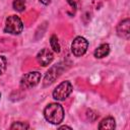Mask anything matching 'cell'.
Segmentation results:
<instances>
[{"mask_svg":"<svg viewBox=\"0 0 130 130\" xmlns=\"http://www.w3.org/2000/svg\"><path fill=\"white\" fill-rule=\"evenodd\" d=\"M72 90H73V86L71 82L68 80H65L59 83L55 87L52 95H53V99H55L56 101H65L71 94Z\"/></svg>","mask_w":130,"mask_h":130,"instance_id":"3","label":"cell"},{"mask_svg":"<svg viewBox=\"0 0 130 130\" xmlns=\"http://www.w3.org/2000/svg\"><path fill=\"white\" fill-rule=\"evenodd\" d=\"M88 48V42L83 37H76L71 44V52L74 56L80 57L84 55Z\"/></svg>","mask_w":130,"mask_h":130,"instance_id":"5","label":"cell"},{"mask_svg":"<svg viewBox=\"0 0 130 130\" xmlns=\"http://www.w3.org/2000/svg\"><path fill=\"white\" fill-rule=\"evenodd\" d=\"M50 45H51V49L54 52H56V53L60 52V44L58 42V38H57L56 35L51 36V38H50Z\"/></svg>","mask_w":130,"mask_h":130,"instance_id":"11","label":"cell"},{"mask_svg":"<svg viewBox=\"0 0 130 130\" xmlns=\"http://www.w3.org/2000/svg\"><path fill=\"white\" fill-rule=\"evenodd\" d=\"M53 60H54L53 52L50 49H47V48L42 49L38 53V55H37V61L42 66H48V65H50Z\"/></svg>","mask_w":130,"mask_h":130,"instance_id":"7","label":"cell"},{"mask_svg":"<svg viewBox=\"0 0 130 130\" xmlns=\"http://www.w3.org/2000/svg\"><path fill=\"white\" fill-rule=\"evenodd\" d=\"M12 6L14 10L18 12H22L25 9V0H14Z\"/></svg>","mask_w":130,"mask_h":130,"instance_id":"12","label":"cell"},{"mask_svg":"<svg viewBox=\"0 0 130 130\" xmlns=\"http://www.w3.org/2000/svg\"><path fill=\"white\" fill-rule=\"evenodd\" d=\"M109 53H110V46H109V44H102V45H100L94 50L93 55H94L95 58L101 59V58H104V57L108 56Z\"/></svg>","mask_w":130,"mask_h":130,"instance_id":"9","label":"cell"},{"mask_svg":"<svg viewBox=\"0 0 130 130\" xmlns=\"http://www.w3.org/2000/svg\"><path fill=\"white\" fill-rule=\"evenodd\" d=\"M7 67V60L4 56H0V75H2Z\"/></svg>","mask_w":130,"mask_h":130,"instance_id":"14","label":"cell"},{"mask_svg":"<svg viewBox=\"0 0 130 130\" xmlns=\"http://www.w3.org/2000/svg\"><path fill=\"white\" fill-rule=\"evenodd\" d=\"M64 109L60 104L57 103H52L49 104L45 110H44V117L45 119L54 125H58L60 124L63 119H64Z\"/></svg>","mask_w":130,"mask_h":130,"instance_id":"1","label":"cell"},{"mask_svg":"<svg viewBox=\"0 0 130 130\" xmlns=\"http://www.w3.org/2000/svg\"><path fill=\"white\" fill-rule=\"evenodd\" d=\"M0 98H1V93H0Z\"/></svg>","mask_w":130,"mask_h":130,"instance_id":"17","label":"cell"},{"mask_svg":"<svg viewBox=\"0 0 130 130\" xmlns=\"http://www.w3.org/2000/svg\"><path fill=\"white\" fill-rule=\"evenodd\" d=\"M130 20L129 18H126L122 21L119 22V24L117 25V35L125 40H128L130 37Z\"/></svg>","mask_w":130,"mask_h":130,"instance_id":"8","label":"cell"},{"mask_svg":"<svg viewBox=\"0 0 130 130\" xmlns=\"http://www.w3.org/2000/svg\"><path fill=\"white\" fill-rule=\"evenodd\" d=\"M116 128V121L113 117H107L103 119L99 124V129H115Z\"/></svg>","mask_w":130,"mask_h":130,"instance_id":"10","label":"cell"},{"mask_svg":"<svg viewBox=\"0 0 130 130\" xmlns=\"http://www.w3.org/2000/svg\"><path fill=\"white\" fill-rule=\"evenodd\" d=\"M23 30V23L17 15H10L6 18L4 31L11 35H19Z\"/></svg>","mask_w":130,"mask_h":130,"instance_id":"2","label":"cell"},{"mask_svg":"<svg viewBox=\"0 0 130 130\" xmlns=\"http://www.w3.org/2000/svg\"><path fill=\"white\" fill-rule=\"evenodd\" d=\"M51 1H52V0H40V2L43 3L44 5H49V4L51 3Z\"/></svg>","mask_w":130,"mask_h":130,"instance_id":"15","label":"cell"},{"mask_svg":"<svg viewBox=\"0 0 130 130\" xmlns=\"http://www.w3.org/2000/svg\"><path fill=\"white\" fill-rule=\"evenodd\" d=\"M10 129H29V125L25 122H14L10 126Z\"/></svg>","mask_w":130,"mask_h":130,"instance_id":"13","label":"cell"},{"mask_svg":"<svg viewBox=\"0 0 130 130\" xmlns=\"http://www.w3.org/2000/svg\"><path fill=\"white\" fill-rule=\"evenodd\" d=\"M41 73L39 71H30L24 74L20 79V87L22 89H29L35 87L41 81Z\"/></svg>","mask_w":130,"mask_h":130,"instance_id":"4","label":"cell"},{"mask_svg":"<svg viewBox=\"0 0 130 130\" xmlns=\"http://www.w3.org/2000/svg\"><path fill=\"white\" fill-rule=\"evenodd\" d=\"M71 129V127H69V126H66V125H64V126H61V127H59V129Z\"/></svg>","mask_w":130,"mask_h":130,"instance_id":"16","label":"cell"},{"mask_svg":"<svg viewBox=\"0 0 130 130\" xmlns=\"http://www.w3.org/2000/svg\"><path fill=\"white\" fill-rule=\"evenodd\" d=\"M63 70H64V68H63L62 63H58V64H56V65H53V66L47 71V73H46V75H45V78H44V83H43V85H44L45 87L51 85V84L61 75V73L63 72Z\"/></svg>","mask_w":130,"mask_h":130,"instance_id":"6","label":"cell"}]
</instances>
